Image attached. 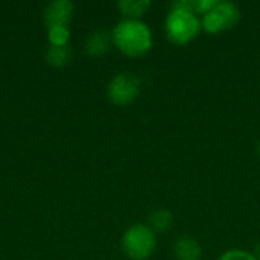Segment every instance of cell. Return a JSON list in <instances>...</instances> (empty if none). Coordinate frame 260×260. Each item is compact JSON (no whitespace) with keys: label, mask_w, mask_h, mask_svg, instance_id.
Segmentation results:
<instances>
[{"label":"cell","mask_w":260,"mask_h":260,"mask_svg":"<svg viewBox=\"0 0 260 260\" xmlns=\"http://www.w3.org/2000/svg\"><path fill=\"white\" fill-rule=\"evenodd\" d=\"M113 46L128 58L145 56L154 44L151 27L143 20L122 18L111 30Z\"/></svg>","instance_id":"cell-1"},{"label":"cell","mask_w":260,"mask_h":260,"mask_svg":"<svg viewBox=\"0 0 260 260\" xmlns=\"http://www.w3.org/2000/svg\"><path fill=\"white\" fill-rule=\"evenodd\" d=\"M163 29H165L166 38L172 44L186 46L200 37L203 30L201 17L192 11L171 6V11L168 12L165 18Z\"/></svg>","instance_id":"cell-2"},{"label":"cell","mask_w":260,"mask_h":260,"mask_svg":"<svg viewBox=\"0 0 260 260\" xmlns=\"http://www.w3.org/2000/svg\"><path fill=\"white\" fill-rule=\"evenodd\" d=\"M120 245L129 260H148L157 248V233L148 224H134L125 230Z\"/></svg>","instance_id":"cell-3"},{"label":"cell","mask_w":260,"mask_h":260,"mask_svg":"<svg viewBox=\"0 0 260 260\" xmlns=\"http://www.w3.org/2000/svg\"><path fill=\"white\" fill-rule=\"evenodd\" d=\"M241 21V8L230 0H216L215 6L201 17L203 30L218 35L236 27Z\"/></svg>","instance_id":"cell-4"},{"label":"cell","mask_w":260,"mask_h":260,"mask_svg":"<svg viewBox=\"0 0 260 260\" xmlns=\"http://www.w3.org/2000/svg\"><path fill=\"white\" fill-rule=\"evenodd\" d=\"M142 91V81L131 72H120L114 75L107 85L108 101L117 107H126L133 104Z\"/></svg>","instance_id":"cell-5"},{"label":"cell","mask_w":260,"mask_h":260,"mask_svg":"<svg viewBox=\"0 0 260 260\" xmlns=\"http://www.w3.org/2000/svg\"><path fill=\"white\" fill-rule=\"evenodd\" d=\"M75 14V5L70 0H53L46 5L43 11V20L47 27L69 26Z\"/></svg>","instance_id":"cell-6"},{"label":"cell","mask_w":260,"mask_h":260,"mask_svg":"<svg viewBox=\"0 0 260 260\" xmlns=\"http://www.w3.org/2000/svg\"><path fill=\"white\" fill-rule=\"evenodd\" d=\"M111 44H113L111 32L105 29H96L85 40V52L93 58H99L110 50Z\"/></svg>","instance_id":"cell-7"},{"label":"cell","mask_w":260,"mask_h":260,"mask_svg":"<svg viewBox=\"0 0 260 260\" xmlns=\"http://www.w3.org/2000/svg\"><path fill=\"white\" fill-rule=\"evenodd\" d=\"M174 257L177 260H201L203 248L200 242L192 236H181L174 244Z\"/></svg>","instance_id":"cell-8"},{"label":"cell","mask_w":260,"mask_h":260,"mask_svg":"<svg viewBox=\"0 0 260 260\" xmlns=\"http://www.w3.org/2000/svg\"><path fill=\"white\" fill-rule=\"evenodd\" d=\"M117 9L126 20H142V17L149 11L152 3L149 0H120L117 2Z\"/></svg>","instance_id":"cell-9"},{"label":"cell","mask_w":260,"mask_h":260,"mask_svg":"<svg viewBox=\"0 0 260 260\" xmlns=\"http://www.w3.org/2000/svg\"><path fill=\"white\" fill-rule=\"evenodd\" d=\"M174 215L168 209H157L149 215V227L155 233H166L174 225Z\"/></svg>","instance_id":"cell-10"},{"label":"cell","mask_w":260,"mask_h":260,"mask_svg":"<svg viewBox=\"0 0 260 260\" xmlns=\"http://www.w3.org/2000/svg\"><path fill=\"white\" fill-rule=\"evenodd\" d=\"M70 59H72L70 46H61V47L49 46L46 52V61L53 67H64L66 64H69Z\"/></svg>","instance_id":"cell-11"},{"label":"cell","mask_w":260,"mask_h":260,"mask_svg":"<svg viewBox=\"0 0 260 260\" xmlns=\"http://www.w3.org/2000/svg\"><path fill=\"white\" fill-rule=\"evenodd\" d=\"M72 32L69 26H53V27H47V40L50 46H69Z\"/></svg>","instance_id":"cell-12"},{"label":"cell","mask_w":260,"mask_h":260,"mask_svg":"<svg viewBox=\"0 0 260 260\" xmlns=\"http://www.w3.org/2000/svg\"><path fill=\"white\" fill-rule=\"evenodd\" d=\"M218 260H257L256 256L253 254V251H247V250H241V248H233V250H227L225 253H222Z\"/></svg>","instance_id":"cell-13"},{"label":"cell","mask_w":260,"mask_h":260,"mask_svg":"<svg viewBox=\"0 0 260 260\" xmlns=\"http://www.w3.org/2000/svg\"><path fill=\"white\" fill-rule=\"evenodd\" d=\"M253 254L256 256V259L260 260V241L256 244V247H254V250H253Z\"/></svg>","instance_id":"cell-14"},{"label":"cell","mask_w":260,"mask_h":260,"mask_svg":"<svg viewBox=\"0 0 260 260\" xmlns=\"http://www.w3.org/2000/svg\"><path fill=\"white\" fill-rule=\"evenodd\" d=\"M256 149H257V155H259V157H260V142H259V143H257V146H256Z\"/></svg>","instance_id":"cell-15"}]
</instances>
